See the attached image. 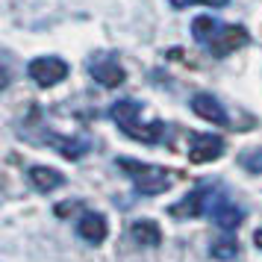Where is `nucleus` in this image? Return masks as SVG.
I'll return each mask as SVG.
<instances>
[{"instance_id":"1","label":"nucleus","mask_w":262,"mask_h":262,"mask_svg":"<svg viewBox=\"0 0 262 262\" xmlns=\"http://www.w3.org/2000/svg\"><path fill=\"white\" fill-rule=\"evenodd\" d=\"M118 165L133 177L136 189L142 191V194H159V191H165L168 186H171V174H168L165 168H159V165L133 162V159H121Z\"/></svg>"},{"instance_id":"2","label":"nucleus","mask_w":262,"mask_h":262,"mask_svg":"<svg viewBox=\"0 0 262 262\" xmlns=\"http://www.w3.org/2000/svg\"><path fill=\"white\" fill-rule=\"evenodd\" d=\"M27 74L33 77V83H38L41 89H50V85L62 83L68 77V65L59 59V56H38L27 65Z\"/></svg>"},{"instance_id":"3","label":"nucleus","mask_w":262,"mask_h":262,"mask_svg":"<svg viewBox=\"0 0 262 262\" xmlns=\"http://www.w3.org/2000/svg\"><path fill=\"white\" fill-rule=\"evenodd\" d=\"M248 45V30L238 24H230V27H221L218 30V36L209 41V53L212 56H227V53H233V50L245 48Z\"/></svg>"},{"instance_id":"4","label":"nucleus","mask_w":262,"mask_h":262,"mask_svg":"<svg viewBox=\"0 0 262 262\" xmlns=\"http://www.w3.org/2000/svg\"><path fill=\"white\" fill-rule=\"evenodd\" d=\"M224 154V139L221 136H212V133H201V136H191V144H189V159L191 162H212L218 156Z\"/></svg>"},{"instance_id":"5","label":"nucleus","mask_w":262,"mask_h":262,"mask_svg":"<svg viewBox=\"0 0 262 262\" xmlns=\"http://www.w3.org/2000/svg\"><path fill=\"white\" fill-rule=\"evenodd\" d=\"M77 233H80V238H85L89 245H100L109 233V224L100 212H85L83 218L77 221Z\"/></svg>"},{"instance_id":"6","label":"nucleus","mask_w":262,"mask_h":262,"mask_svg":"<svg viewBox=\"0 0 262 262\" xmlns=\"http://www.w3.org/2000/svg\"><path fill=\"white\" fill-rule=\"evenodd\" d=\"M191 109H194V115H198V118L209 121V124H218V127H224V124H227L224 106H221L212 95H194V97H191Z\"/></svg>"},{"instance_id":"7","label":"nucleus","mask_w":262,"mask_h":262,"mask_svg":"<svg viewBox=\"0 0 262 262\" xmlns=\"http://www.w3.org/2000/svg\"><path fill=\"white\" fill-rule=\"evenodd\" d=\"M27 177L33 183V189H38V191H53L65 183V177H62L59 171L56 168H48V165H33L27 171Z\"/></svg>"},{"instance_id":"8","label":"nucleus","mask_w":262,"mask_h":262,"mask_svg":"<svg viewBox=\"0 0 262 262\" xmlns=\"http://www.w3.org/2000/svg\"><path fill=\"white\" fill-rule=\"evenodd\" d=\"M130 236L136 238V245H142V248H156V245L162 242V230H159V224H156V221L142 218V221H133Z\"/></svg>"},{"instance_id":"9","label":"nucleus","mask_w":262,"mask_h":262,"mask_svg":"<svg viewBox=\"0 0 262 262\" xmlns=\"http://www.w3.org/2000/svg\"><path fill=\"white\" fill-rule=\"evenodd\" d=\"M92 74H95L97 83L109 85V89H115V85L124 83V68H121L118 62H100V65H95V68H92Z\"/></svg>"},{"instance_id":"10","label":"nucleus","mask_w":262,"mask_h":262,"mask_svg":"<svg viewBox=\"0 0 262 262\" xmlns=\"http://www.w3.org/2000/svg\"><path fill=\"white\" fill-rule=\"evenodd\" d=\"M203 212V191H191L189 198H183L180 203L171 206V215L174 218H194V215Z\"/></svg>"},{"instance_id":"11","label":"nucleus","mask_w":262,"mask_h":262,"mask_svg":"<svg viewBox=\"0 0 262 262\" xmlns=\"http://www.w3.org/2000/svg\"><path fill=\"white\" fill-rule=\"evenodd\" d=\"M139 115H142V109H139V103H133V100H121V103L112 106V118L118 121L121 130H127V127H133V124H139Z\"/></svg>"},{"instance_id":"12","label":"nucleus","mask_w":262,"mask_h":262,"mask_svg":"<svg viewBox=\"0 0 262 262\" xmlns=\"http://www.w3.org/2000/svg\"><path fill=\"white\" fill-rule=\"evenodd\" d=\"M221 21H215V18H209V15H201V18H194V24H191V33H194V38L198 41H203V45H209L215 36H218V30H221Z\"/></svg>"},{"instance_id":"13","label":"nucleus","mask_w":262,"mask_h":262,"mask_svg":"<svg viewBox=\"0 0 262 262\" xmlns=\"http://www.w3.org/2000/svg\"><path fill=\"white\" fill-rule=\"evenodd\" d=\"M215 221L224 230H236L242 224V209L233 206V203H221V206H215Z\"/></svg>"},{"instance_id":"14","label":"nucleus","mask_w":262,"mask_h":262,"mask_svg":"<svg viewBox=\"0 0 262 262\" xmlns=\"http://www.w3.org/2000/svg\"><path fill=\"white\" fill-rule=\"evenodd\" d=\"M238 253V245L236 242H230V238H221V242H215L212 245V256L215 259H233Z\"/></svg>"},{"instance_id":"15","label":"nucleus","mask_w":262,"mask_h":262,"mask_svg":"<svg viewBox=\"0 0 262 262\" xmlns=\"http://www.w3.org/2000/svg\"><path fill=\"white\" fill-rule=\"evenodd\" d=\"M242 162H245V168H248V171H253V174H262V147H259V150H250V154L245 156Z\"/></svg>"},{"instance_id":"16","label":"nucleus","mask_w":262,"mask_h":262,"mask_svg":"<svg viewBox=\"0 0 262 262\" xmlns=\"http://www.w3.org/2000/svg\"><path fill=\"white\" fill-rule=\"evenodd\" d=\"M177 9H186V6H191V3H203V6H224L227 0H171Z\"/></svg>"},{"instance_id":"17","label":"nucleus","mask_w":262,"mask_h":262,"mask_svg":"<svg viewBox=\"0 0 262 262\" xmlns=\"http://www.w3.org/2000/svg\"><path fill=\"white\" fill-rule=\"evenodd\" d=\"M253 242H256V248H262V230H256V233H253Z\"/></svg>"}]
</instances>
